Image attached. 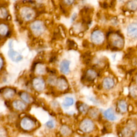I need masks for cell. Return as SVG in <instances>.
Instances as JSON below:
<instances>
[{
  "instance_id": "16",
  "label": "cell",
  "mask_w": 137,
  "mask_h": 137,
  "mask_svg": "<svg viewBox=\"0 0 137 137\" xmlns=\"http://www.w3.org/2000/svg\"><path fill=\"white\" fill-rule=\"evenodd\" d=\"M9 17V10L5 6H0V21L4 22Z\"/></svg>"
},
{
  "instance_id": "8",
  "label": "cell",
  "mask_w": 137,
  "mask_h": 137,
  "mask_svg": "<svg viewBox=\"0 0 137 137\" xmlns=\"http://www.w3.org/2000/svg\"><path fill=\"white\" fill-rule=\"evenodd\" d=\"M2 91L0 92L4 99L7 101L11 100L15 96L16 91L15 89L10 87H5L1 89Z\"/></svg>"
},
{
  "instance_id": "28",
  "label": "cell",
  "mask_w": 137,
  "mask_h": 137,
  "mask_svg": "<svg viewBox=\"0 0 137 137\" xmlns=\"http://www.w3.org/2000/svg\"><path fill=\"white\" fill-rule=\"evenodd\" d=\"M45 125L49 129H53L55 127V122L52 119H50L46 123Z\"/></svg>"
},
{
  "instance_id": "35",
  "label": "cell",
  "mask_w": 137,
  "mask_h": 137,
  "mask_svg": "<svg viewBox=\"0 0 137 137\" xmlns=\"http://www.w3.org/2000/svg\"><path fill=\"white\" fill-rule=\"evenodd\" d=\"M108 4L106 3H104L103 4V8H104V9H106L108 8Z\"/></svg>"
},
{
  "instance_id": "33",
  "label": "cell",
  "mask_w": 137,
  "mask_h": 137,
  "mask_svg": "<svg viewBox=\"0 0 137 137\" xmlns=\"http://www.w3.org/2000/svg\"><path fill=\"white\" fill-rule=\"evenodd\" d=\"M77 14L76 13H73V15L71 16V19H70V21H71V23L75 22V20L77 19Z\"/></svg>"
},
{
  "instance_id": "23",
  "label": "cell",
  "mask_w": 137,
  "mask_h": 137,
  "mask_svg": "<svg viewBox=\"0 0 137 137\" xmlns=\"http://www.w3.org/2000/svg\"><path fill=\"white\" fill-rule=\"evenodd\" d=\"M118 108L119 111L122 112H125L128 110V104L124 100H120L118 101Z\"/></svg>"
},
{
  "instance_id": "14",
  "label": "cell",
  "mask_w": 137,
  "mask_h": 137,
  "mask_svg": "<svg viewBox=\"0 0 137 137\" xmlns=\"http://www.w3.org/2000/svg\"><path fill=\"white\" fill-rule=\"evenodd\" d=\"M58 76L55 74H51V73H49V75L47 76L46 81L48 85L50 87H55L56 85V83L57 81Z\"/></svg>"
},
{
  "instance_id": "26",
  "label": "cell",
  "mask_w": 137,
  "mask_h": 137,
  "mask_svg": "<svg viewBox=\"0 0 137 137\" xmlns=\"http://www.w3.org/2000/svg\"><path fill=\"white\" fill-rule=\"evenodd\" d=\"M63 6L64 8H69L72 6L75 2V0H61Z\"/></svg>"
},
{
  "instance_id": "40",
  "label": "cell",
  "mask_w": 137,
  "mask_h": 137,
  "mask_svg": "<svg viewBox=\"0 0 137 137\" xmlns=\"http://www.w3.org/2000/svg\"></svg>"
},
{
  "instance_id": "2",
  "label": "cell",
  "mask_w": 137,
  "mask_h": 137,
  "mask_svg": "<svg viewBox=\"0 0 137 137\" xmlns=\"http://www.w3.org/2000/svg\"><path fill=\"white\" fill-rule=\"evenodd\" d=\"M29 30L32 36L36 38L42 37L47 31V26L43 20L36 19L29 24Z\"/></svg>"
},
{
  "instance_id": "37",
  "label": "cell",
  "mask_w": 137,
  "mask_h": 137,
  "mask_svg": "<svg viewBox=\"0 0 137 137\" xmlns=\"http://www.w3.org/2000/svg\"><path fill=\"white\" fill-rule=\"evenodd\" d=\"M135 137H137V131L136 132V133H135Z\"/></svg>"
},
{
  "instance_id": "12",
  "label": "cell",
  "mask_w": 137,
  "mask_h": 137,
  "mask_svg": "<svg viewBox=\"0 0 137 137\" xmlns=\"http://www.w3.org/2000/svg\"><path fill=\"white\" fill-rule=\"evenodd\" d=\"M19 96L23 102L26 104H32L34 102V97L32 95L26 91H20L19 93Z\"/></svg>"
},
{
  "instance_id": "24",
  "label": "cell",
  "mask_w": 137,
  "mask_h": 137,
  "mask_svg": "<svg viewBox=\"0 0 137 137\" xmlns=\"http://www.w3.org/2000/svg\"><path fill=\"white\" fill-rule=\"evenodd\" d=\"M78 109L79 111L81 112L83 114H86L87 112H89L90 110V107L89 106V105H87L86 103H80L78 107Z\"/></svg>"
},
{
  "instance_id": "18",
  "label": "cell",
  "mask_w": 137,
  "mask_h": 137,
  "mask_svg": "<svg viewBox=\"0 0 137 137\" xmlns=\"http://www.w3.org/2000/svg\"><path fill=\"white\" fill-rule=\"evenodd\" d=\"M60 133L62 136L64 137H68L71 135L72 130L68 125H63L60 128Z\"/></svg>"
},
{
  "instance_id": "3",
  "label": "cell",
  "mask_w": 137,
  "mask_h": 137,
  "mask_svg": "<svg viewBox=\"0 0 137 137\" xmlns=\"http://www.w3.org/2000/svg\"><path fill=\"white\" fill-rule=\"evenodd\" d=\"M47 83L42 76H36L32 80V87L37 92H42L46 89Z\"/></svg>"
},
{
  "instance_id": "34",
  "label": "cell",
  "mask_w": 137,
  "mask_h": 137,
  "mask_svg": "<svg viewBox=\"0 0 137 137\" xmlns=\"http://www.w3.org/2000/svg\"><path fill=\"white\" fill-rule=\"evenodd\" d=\"M89 100L91 102H92L94 103V104H98L99 103H98V102L97 101V100H96L95 99V98L93 97H89Z\"/></svg>"
},
{
  "instance_id": "31",
  "label": "cell",
  "mask_w": 137,
  "mask_h": 137,
  "mask_svg": "<svg viewBox=\"0 0 137 137\" xmlns=\"http://www.w3.org/2000/svg\"><path fill=\"white\" fill-rule=\"evenodd\" d=\"M131 94L134 97H137V87L133 86L131 89Z\"/></svg>"
},
{
  "instance_id": "10",
  "label": "cell",
  "mask_w": 137,
  "mask_h": 137,
  "mask_svg": "<svg viewBox=\"0 0 137 137\" xmlns=\"http://www.w3.org/2000/svg\"><path fill=\"white\" fill-rule=\"evenodd\" d=\"M70 64L71 62L68 59H64L60 62L59 65V71L63 76L68 75L70 73Z\"/></svg>"
},
{
  "instance_id": "15",
  "label": "cell",
  "mask_w": 137,
  "mask_h": 137,
  "mask_svg": "<svg viewBox=\"0 0 137 137\" xmlns=\"http://www.w3.org/2000/svg\"><path fill=\"white\" fill-rule=\"evenodd\" d=\"M104 116L107 119L110 121H114L117 119L115 111L112 108H109L104 112Z\"/></svg>"
},
{
  "instance_id": "21",
  "label": "cell",
  "mask_w": 137,
  "mask_h": 137,
  "mask_svg": "<svg viewBox=\"0 0 137 137\" xmlns=\"http://www.w3.org/2000/svg\"><path fill=\"white\" fill-rule=\"evenodd\" d=\"M128 34L131 37L137 38V25L132 24L128 27Z\"/></svg>"
},
{
  "instance_id": "32",
  "label": "cell",
  "mask_w": 137,
  "mask_h": 137,
  "mask_svg": "<svg viewBox=\"0 0 137 137\" xmlns=\"http://www.w3.org/2000/svg\"><path fill=\"white\" fill-rule=\"evenodd\" d=\"M6 132L4 129L0 128V137H6Z\"/></svg>"
},
{
  "instance_id": "39",
  "label": "cell",
  "mask_w": 137,
  "mask_h": 137,
  "mask_svg": "<svg viewBox=\"0 0 137 137\" xmlns=\"http://www.w3.org/2000/svg\"><path fill=\"white\" fill-rule=\"evenodd\" d=\"M121 1H124V0H121Z\"/></svg>"
},
{
  "instance_id": "25",
  "label": "cell",
  "mask_w": 137,
  "mask_h": 137,
  "mask_svg": "<svg viewBox=\"0 0 137 137\" xmlns=\"http://www.w3.org/2000/svg\"><path fill=\"white\" fill-rule=\"evenodd\" d=\"M90 116L93 119H95L99 116V112L95 108H91L89 111Z\"/></svg>"
},
{
  "instance_id": "22",
  "label": "cell",
  "mask_w": 137,
  "mask_h": 137,
  "mask_svg": "<svg viewBox=\"0 0 137 137\" xmlns=\"http://www.w3.org/2000/svg\"><path fill=\"white\" fill-rule=\"evenodd\" d=\"M103 85L105 89L110 90L113 87L114 85V82L111 78H107L104 79L103 83Z\"/></svg>"
},
{
  "instance_id": "38",
  "label": "cell",
  "mask_w": 137,
  "mask_h": 137,
  "mask_svg": "<svg viewBox=\"0 0 137 137\" xmlns=\"http://www.w3.org/2000/svg\"><path fill=\"white\" fill-rule=\"evenodd\" d=\"M12 1H14V2H16V1H18V0H12Z\"/></svg>"
},
{
  "instance_id": "13",
  "label": "cell",
  "mask_w": 137,
  "mask_h": 137,
  "mask_svg": "<svg viewBox=\"0 0 137 137\" xmlns=\"http://www.w3.org/2000/svg\"><path fill=\"white\" fill-rule=\"evenodd\" d=\"M12 107L17 111H23L27 109L26 104L22 100H15L12 102Z\"/></svg>"
},
{
  "instance_id": "9",
  "label": "cell",
  "mask_w": 137,
  "mask_h": 137,
  "mask_svg": "<svg viewBox=\"0 0 137 137\" xmlns=\"http://www.w3.org/2000/svg\"><path fill=\"white\" fill-rule=\"evenodd\" d=\"M8 56L12 62L17 63L22 61L23 59L22 55L19 52L14 50L13 48H9L8 51Z\"/></svg>"
},
{
  "instance_id": "17",
  "label": "cell",
  "mask_w": 137,
  "mask_h": 137,
  "mask_svg": "<svg viewBox=\"0 0 137 137\" xmlns=\"http://www.w3.org/2000/svg\"><path fill=\"white\" fill-rule=\"evenodd\" d=\"M74 104V99L73 98L70 96H66L63 100L62 102V106L65 109H68L70 107L73 106Z\"/></svg>"
},
{
  "instance_id": "30",
  "label": "cell",
  "mask_w": 137,
  "mask_h": 137,
  "mask_svg": "<svg viewBox=\"0 0 137 137\" xmlns=\"http://www.w3.org/2000/svg\"><path fill=\"white\" fill-rule=\"evenodd\" d=\"M129 6L132 10H135L137 8V0H133L129 3Z\"/></svg>"
},
{
  "instance_id": "11",
  "label": "cell",
  "mask_w": 137,
  "mask_h": 137,
  "mask_svg": "<svg viewBox=\"0 0 137 137\" xmlns=\"http://www.w3.org/2000/svg\"><path fill=\"white\" fill-rule=\"evenodd\" d=\"M11 29L8 23L4 22H0V37L8 38L11 34Z\"/></svg>"
},
{
  "instance_id": "5",
  "label": "cell",
  "mask_w": 137,
  "mask_h": 137,
  "mask_svg": "<svg viewBox=\"0 0 137 137\" xmlns=\"http://www.w3.org/2000/svg\"><path fill=\"white\" fill-rule=\"evenodd\" d=\"M20 127L24 130L29 131L32 130L36 126V123L33 119L29 117H23L20 122Z\"/></svg>"
},
{
  "instance_id": "6",
  "label": "cell",
  "mask_w": 137,
  "mask_h": 137,
  "mask_svg": "<svg viewBox=\"0 0 137 137\" xmlns=\"http://www.w3.org/2000/svg\"><path fill=\"white\" fill-rule=\"evenodd\" d=\"M55 87L57 91L61 92H65L69 89V83L64 76L63 75L58 77Z\"/></svg>"
},
{
  "instance_id": "36",
  "label": "cell",
  "mask_w": 137,
  "mask_h": 137,
  "mask_svg": "<svg viewBox=\"0 0 137 137\" xmlns=\"http://www.w3.org/2000/svg\"><path fill=\"white\" fill-rule=\"evenodd\" d=\"M111 50L112 51H117V50H118V49L116 47H113L111 48Z\"/></svg>"
},
{
  "instance_id": "20",
  "label": "cell",
  "mask_w": 137,
  "mask_h": 137,
  "mask_svg": "<svg viewBox=\"0 0 137 137\" xmlns=\"http://www.w3.org/2000/svg\"><path fill=\"white\" fill-rule=\"evenodd\" d=\"M102 36H101L100 32L95 31L92 33L91 39L92 41L95 44H99L101 43Z\"/></svg>"
},
{
  "instance_id": "29",
  "label": "cell",
  "mask_w": 137,
  "mask_h": 137,
  "mask_svg": "<svg viewBox=\"0 0 137 137\" xmlns=\"http://www.w3.org/2000/svg\"><path fill=\"white\" fill-rule=\"evenodd\" d=\"M5 61L2 55H0V72H1L4 67Z\"/></svg>"
},
{
  "instance_id": "1",
  "label": "cell",
  "mask_w": 137,
  "mask_h": 137,
  "mask_svg": "<svg viewBox=\"0 0 137 137\" xmlns=\"http://www.w3.org/2000/svg\"><path fill=\"white\" fill-rule=\"evenodd\" d=\"M38 16L37 10L30 5H24L19 7V17L23 22L30 23L36 20Z\"/></svg>"
},
{
  "instance_id": "7",
  "label": "cell",
  "mask_w": 137,
  "mask_h": 137,
  "mask_svg": "<svg viewBox=\"0 0 137 137\" xmlns=\"http://www.w3.org/2000/svg\"><path fill=\"white\" fill-rule=\"evenodd\" d=\"M48 68L45 63L43 62H37L34 66L33 71L36 76H42L46 75L48 73Z\"/></svg>"
},
{
  "instance_id": "27",
  "label": "cell",
  "mask_w": 137,
  "mask_h": 137,
  "mask_svg": "<svg viewBox=\"0 0 137 137\" xmlns=\"http://www.w3.org/2000/svg\"><path fill=\"white\" fill-rule=\"evenodd\" d=\"M122 134L124 137H130L132 136V132L130 129L126 128L122 130Z\"/></svg>"
},
{
  "instance_id": "41",
  "label": "cell",
  "mask_w": 137,
  "mask_h": 137,
  "mask_svg": "<svg viewBox=\"0 0 137 137\" xmlns=\"http://www.w3.org/2000/svg\"></svg>"
},
{
  "instance_id": "19",
  "label": "cell",
  "mask_w": 137,
  "mask_h": 137,
  "mask_svg": "<svg viewBox=\"0 0 137 137\" xmlns=\"http://www.w3.org/2000/svg\"><path fill=\"white\" fill-rule=\"evenodd\" d=\"M96 73L93 70H88L86 72L85 78L88 81H92L96 77Z\"/></svg>"
},
{
  "instance_id": "4",
  "label": "cell",
  "mask_w": 137,
  "mask_h": 137,
  "mask_svg": "<svg viewBox=\"0 0 137 137\" xmlns=\"http://www.w3.org/2000/svg\"><path fill=\"white\" fill-rule=\"evenodd\" d=\"M95 127L94 122L90 119H85L83 120L79 125V129L83 132L90 133Z\"/></svg>"
}]
</instances>
